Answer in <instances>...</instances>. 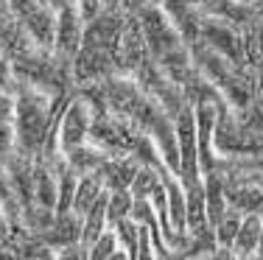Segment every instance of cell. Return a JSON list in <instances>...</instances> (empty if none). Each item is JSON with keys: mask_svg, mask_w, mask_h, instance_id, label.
<instances>
[{"mask_svg": "<svg viewBox=\"0 0 263 260\" xmlns=\"http://www.w3.org/2000/svg\"><path fill=\"white\" fill-rule=\"evenodd\" d=\"M121 17L115 11H104L101 17L92 20V26L84 31L81 39V51L76 59V78L87 82V78H98L109 70L112 59L118 51V39H121Z\"/></svg>", "mask_w": 263, "mask_h": 260, "instance_id": "1", "label": "cell"}, {"mask_svg": "<svg viewBox=\"0 0 263 260\" xmlns=\"http://www.w3.org/2000/svg\"><path fill=\"white\" fill-rule=\"evenodd\" d=\"M14 115H17V126H14V137L23 146V154H34L45 146L48 137V109H45V98H40L36 92H20L14 104Z\"/></svg>", "mask_w": 263, "mask_h": 260, "instance_id": "2", "label": "cell"}, {"mask_svg": "<svg viewBox=\"0 0 263 260\" xmlns=\"http://www.w3.org/2000/svg\"><path fill=\"white\" fill-rule=\"evenodd\" d=\"M87 132H90V107L79 98L62 115V151L67 154L73 146L84 143Z\"/></svg>", "mask_w": 263, "mask_h": 260, "instance_id": "3", "label": "cell"}, {"mask_svg": "<svg viewBox=\"0 0 263 260\" xmlns=\"http://www.w3.org/2000/svg\"><path fill=\"white\" fill-rule=\"evenodd\" d=\"M104 193V179H101V171H90L87 176H81L76 182V193H73V204L70 210L76 215L84 218V213L92 207V202Z\"/></svg>", "mask_w": 263, "mask_h": 260, "instance_id": "4", "label": "cell"}, {"mask_svg": "<svg viewBox=\"0 0 263 260\" xmlns=\"http://www.w3.org/2000/svg\"><path fill=\"white\" fill-rule=\"evenodd\" d=\"M260 230H263V215L247 213V218H241V227H238V235H235V241H233V255H238V257L255 255Z\"/></svg>", "mask_w": 263, "mask_h": 260, "instance_id": "5", "label": "cell"}, {"mask_svg": "<svg viewBox=\"0 0 263 260\" xmlns=\"http://www.w3.org/2000/svg\"><path fill=\"white\" fill-rule=\"evenodd\" d=\"M241 210L238 207H227L224 215L218 218V224L213 227V235H216V244L224 246V252H233V241L238 235V227H241Z\"/></svg>", "mask_w": 263, "mask_h": 260, "instance_id": "6", "label": "cell"}, {"mask_svg": "<svg viewBox=\"0 0 263 260\" xmlns=\"http://www.w3.org/2000/svg\"><path fill=\"white\" fill-rule=\"evenodd\" d=\"M132 204H135V196L129 188H112V193L106 196V224L115 227L121 218L132 215Z\"/></svg>", "mask_w": 263, "mask_h": 260, "instance_id": "7", "label": "cell"}, {"mask_svg": "<svg viewBox=\"0 0 263 260\" xmlns=\"http://www.w3.org/2000/svg\"><path fill=\"white\" fill-rule=\"evenodd\" d=\"M157 185H160L157 171L137 168L135 179H132V185H129V190H132V196H135V199H148V196H152V190L157 188Z\"/></svg>", "mask_w": 263, "mask_h": 260, "instance_id": "8", "label": "cell"}, {"mask_svg": "<svg viewBox=\"0 0 263 260\" xmlns=\"http://www.w3.org/2000/svg\"><path fill=\"white\" fill-rule=\"evenodd\" d=\"M115 244H118V232L115 230H109V232H101L96 241H92V246L87 249V255L90 257H109V255H115Z\"/></svg>", "mask_w": 263, "mask_h": 260, "instance_id": "9", "label": "cell"}, {"mask_svg": "<svg viewBox=\"0 0 263 260\" xmlns=\"http://www.w3.org/2000/svg\"><path fill=\"white\" fill-rule=\"evenodd\" d=\"M115 232L121 235L118 241H123V244H126V255H137V227H135V221H132L129 215L115 224Z\"/></svg>", "mask_w": 263, "mask_h": 260, "instance_id": "10", "label": "cell"}, {"mask_svg": "<svg viewBox=\"0 0 263 260\" xmlns=\"http://www.w3.org/2000/svg\"><path fill=\"white\" fill-rule=\"evenodd\" d=\"M11 115H14V101H11L6 92H0V126H3V123H11Z\"/></svg>", "mask_w": 263, "mask_h": 260, "instance_id": "11", "label": "cell"}, {"mask_svg": "<svg viewBox=\"0 0 263 260\" xmlns=\"http://www.w3.org/2000/svg\"><path fill=\"white\" fill-rule=\"evenodd\" d=\"M9 82H11V70H9V59L0 53V90H9Z\"/></svg>", "mask_w": 263, "mask_h": 260, "instance_id": "12", "label": "cell"}, {"mask_svg": "<svg viewBox=\"0 0 263 260\" xmlns=\"http://www.w3.org/2000/svg\"><path fill=\"white\" fill-rule=\"evenodd\" d=\"M123 3H126L129 11H140V6L146 3V0H123Z\"/></svg>", "mask_w": 263, "mask_h": 260, "instance_id": "13", "label": "cell"}, {"mask_svg": "<svg viewBox=\"0 0 263 260\" xmlns=\"http://www.w3.org/2000/svg\"><path fill=\"white\" fill-rule=\"evenodd\" d=\"M101 3H104V6H109V9H115V6H118V0H101Z\"/></svg>", "mask_w": 263, "mask_h": 260, "instance_id": "14", "label": "cell"}]
</instances>
